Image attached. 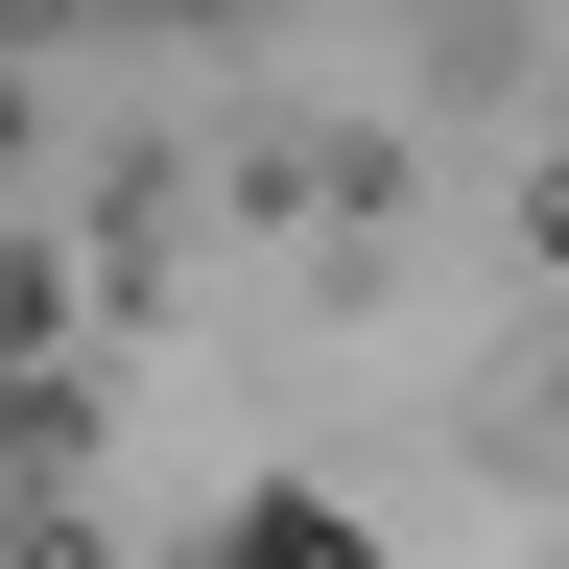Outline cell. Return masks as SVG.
Wrapping results in <instances>:
<instances>
[{
	"mask_svg": "<svg viewBox=\"0 0 569 569\" xmlns=\"http://www.w3.org/2000/svg\"><path fill=\"white\" fill-rule=\"evenodd\" d=\"M522 213H546V261H569V142H546V190H522Z\"/></svg>",
	"mask_w": 569,
	"mask_h": 569,
	"instance_id": "cell-1",
	"label": "cell"
}]
</instances>
